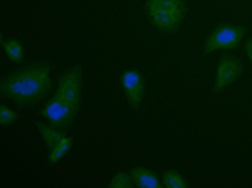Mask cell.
I'll use <instances>...</instances> for the list:
<instances>
[{
	"instance_id": "cell-5",
	"label": "cell",
	"mask_w": 252,
	"mask_h": 188,
	"mask_svg": "<svg viewBox=\"0 0 252 188\" xmlns=\"http://www.w3.org/2000/svg\"><path fill=\"white\" fill-rule=\"evenodd\" d=\"M244 72V63L237 56H224L218 63L216 70V91H224L239 78V74Z\"/></svg>"
},
{
	"instance_id": "cell-11",
	"label": "cell",
	"mask_w": 252,
	"mask_h": 188,
	"mask_svg": "<svg viewBox=\"0 0 252 188\" xmlns=\"http://www.w3.org/2000/svg\"><path fill=\"white\" fill-rule=\"evenodd\" d=\"M108 186L110 188H129V186H134V178H131V173H119L108 182Z\"/></svg>"
},
{
	"instance_id": "cell-9",
	"label": "cell",
	"mask_w": 252,
	"mask_h": 188,
	"mask_svg": "<svg viewBox=\"0 0 252 188\" xmlns=\"http://www.w3.org/2000/svg\"><path fill=\"white\" fill-rule=\"evenodd\" d=\"M2 48H4V52H7L9 61L20 63L24 59V45L20 41H15V39H2Z\"/></svg>"
},
{
	"instance_id": "cell-12",
	"label": "cell",
	"mask_w": 252,
	"mask_h": 188,
	"mask_svg": "<svg viewBox=\"0 0 252 188\" xmlns=\"http://www.w3.org/2000/svg\"><path fill=\"white\" fill-rule=\"evenodd\" d=\"M15 121H18V115H15L9 106H4V104L0 106V123H2V125H11Z\"/></svg>"
},
{
	"instance_id": "cell-6",
	"label": "cell",
	"mask_w": 252,
	"mask_h": 188,
	"mask_svg": "<svg viewBox=\"0 0 252 188\" xmlns=\"http://www.w3.org/2000/svg\"><path fill=\"white\" fill-rule=\"evenodd\" d=\"M121 87L127 95L131 108H140L142 104V98H145V78H142L140 72L136 70H125L123 76H121Z\"/></svg>"
},
{
	"instance_id": "cell-2",
	"label": "cell",
	"mask_w": 252,
	"mask_h": 188,
	"mask_svg": "<svg viewBox=\"0 0 252 188\" xmlns=\"http://www.w3.org/2000/svg\"><path fill=\"white\" fill-rule=\"evenodd\" d=\"M0 89L20 104H37L50 91V70L43 65L24 67L9 76L7 80H2Z\"/></svg>"
},
{
	"instance_id": "cell-13",
	"label": "cell",
	"mask_w": 252,
	"mask_h": 188,
	"mask_svg": "<svg viewBox=\"0 0 252 188\" xmlns=\"http://www.w3.org/2000/svg\"><path fill=\"white\" fill-rule=\"evenodd\" d=\"M246 54H248V59L252 61V39H246Z\"/></svg>"
},
{
	"instance_id": "cell-8",
	"label": "cell",
	"mask_w": 252,
	"mask_h": 188,
	"mask_svg": "<svg viewBox=\"0 0 252 188\" xmlns=\"http://www.w3.org/2000/svg\"><path fill=\"white\" fill-rule=\"evenodd\" d=\"M73 147V139L71 136H65V141H61L59 145H54V147H50L48 150V162L50 164H59L63 158L67 156V151H69Z\"/></svg>"
},
{
	"instance_id": "cell-10",
	"label": "cell",
	"mask_w": 252,
	"mask_h": 188,
	"mask_svg": "<svg viewBox=\"0 0 252 188\" xmlns=\"http://www.w3.org/2000/svg\"><path fill=\"white\" fill-rule=\"evenodd\" d=\"M162 182L166 188H186L188 186V180L183 178V175L179 173V171H166V173L162 175Z\"/></svg>"
},
{
	"instance_id": "cell-4",
	"label": "cell",
	"mask_w": 252,
	"mask_h": 188,
	"mask_svg": "<svg viewBox=\"0 0 252 188\" xmlns=\"http://www.w3.org/2000/svg\"><path fill=\"white\" fill-rule=\"evenodd\" d=\"M246 28L244 24H222L218 26L214 33L207 37V41L203 43V52H218V50H233L237 48L239 41L246 35Z\"/></svg>"
},
{
	"instance_id": "cell-1",
	"label": "cell",
	"mask_w": 252,
	"mask_h": 188,
	"mask_svg": "<svg viewBox=\"0 0 252 188\" xmlns=\"http://www.w3.org/2000/svg\"><path fill=\"white\" fill-rule=\"evenodd\" d=\"M80 84H82V70L80 67H71L69 72L63 74L54 98L41 111V117L45 121L61 130L69 128V123L73 121L80 108Z\"/></svg>"
},
{
	"instance_id": "cell-3",
	"label": "cell",
	"mask_w": 252,
	"mask_h": 188,
	"mask_svg": "<svg viewBox=\"0 0 252 188\" xmlns=\"http://www.w3.org/2000/svg\"><path fill=\"white\" fill-rule=\"evenodd\" d=\"M149 20L164 33H177L186 15V0H147Z\"/></svg>"
},
{
	"instance_id": "cell-7",
	"label": "cell",
	"mask_w": 252,
	"mask_h": 188,
	"mask_svg": "<svg viewBox=\"0 0 252 188\" xmlns=\"http://www.w3.org/2000/svg\"><path fill=\"white\" fill-rule=\"evenodd\" d=\"M129 173H131V178H134V184L140 188H162L164 186V182L147 167H134Z\"/></svg>"
}]
</instances>
